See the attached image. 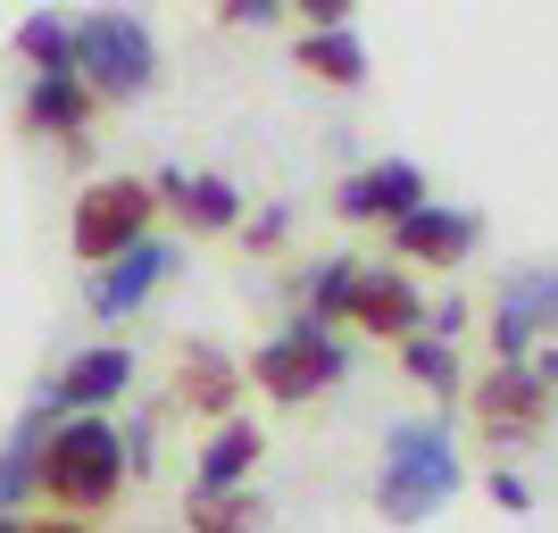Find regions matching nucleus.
<instances>
[{"label":"nucleus","instance_id":"obj_1","mask_svg":"<svg viewBox=\"0 0 558 533\" xmlns=\"http://www.w3.org/2000/svg\"><path fill=\"white\" fill-rule=\"evenodd\" d=\"M442 500H459V441H450V425H434V417L392 425L384 434V475H375V509L392 525H425Z\"/></svg>","mask_w":558,"mask_h":533},{"label":"nucleus","instance_id":"obj_2","mask_svg":"<svg viewBox=\"0 0 558 533\" xmlns=\"http://www.w3.org/2000/svg\"><path fill=\"white\" fill-rule=\"evenodd\" d=\"M34 484H43L68 517L109 509L117 484H125V441H117V425H109V417H68V425H50Z\"/></svg>","mask_w":558,"mask_h":533},{"label":"nucleus","instance_id":"obj_3","mask_svg":"<svg viewBox=\"0 0 558 533\" xmlns=\"http://www.w3.org/2000/svg\"><path fill=\"white\" fill-rule=\"evenodd\" d=\"M150 217H159V192L142 184V175H100V184L75 201L68 242H75V258H84V267H117L125 251H142V242H150Z\"/></svg>","mask_w":558,"mask_h":533},{"label":"nucleus","instance_id":"obj_4","mask_svg":"<svg viewBox=\"0 0 558 533\" xmlns=\"http://www.w3.org/2000/svg\"><path fill=\"white\" fill-rule=\"evenodd\" d=\"M75 75L84 93H109V100H134L150 75H159V43L150 25L125 17V9H100V17L75 25Z\"/></svg>","mask_w":558,"mask_h":533},{"label":"nucleus","instance_id":"obj_5","mask_svg":"<svg viewBox=\"0 0 558 533\" xmlns=\"http://www.w3.org/2000/svg\"><path fill=\"white\" fill-rule=\"evenodd\" d=\"M342 342H333L326 325L317 317H301V325H283L276 342H258V359H251V375H258V392L267 400H283V409H292V400H317L326 392V384H342Z\"/></svg>","mask_w":558,"mask_h":533},{"label":"nucleus","instance_id":"obj_6","mask_svg":"<svg viewBox=\"0 0 558 533\" xmlns=\"http://www.w3.org/2000/svg\"><path fill=\"white\" fill-rule=\"evenodd\" d=\"M550 325H558V267L509 276L500 301H492V350H500V367H525V342H542Z\"/></svg>","mask_w":558,"mask_h":533},{"label":"nucleus","instance_id":"obj_7","mask_svg":"<svg viewBox=\"0 0 558 533\" xmlns=\"http://www.w3.org/2000/svg\"><path fill=\"white\" fill-rule=\"evenodd\" d=\"M417 209H425V175L409 159H375L359 175H342V192H333V217H350V226H400Z\"/></svg>","mask_w":558,"mask_h":533},{"label":"nucleus","instance_id":"obj_8","mask_svg":"<svg viewBox=\"0 0 558 533\" xmlns=\"http://www.w3.org/2000/svg\"><path fill=\"white\" fill-rule=\"evenodd\" d=\"M542 400H550V384H542L534 367H492L484 384H475V409H484V434L492 441H517L542 425Z\"/></svg>","mask_w":558,"mask_h":533},{"label":"nucleus","instance_id":"obj_9","mask_svg":"<svg viewBox=\"0 0 558 533\" xmlns=\"http://www.w3.org/2000/svg\"><path fill=\"white\" fill-rule=\"evenodd\" d=\"M167 276H175V251H167V242H142V251L117 258L109 276H93V292H84V301H93V317H125V308H142Z\"/></svg>","mask_w":558,"mask_h":533},{"label":"nucleus","instance_id":"obj_10","mask_svg":"<svg viewBox=\"0 0 558 533\" xmlns=\"http://www.w3.org/2000/svg\"><path fill=\"white\" fill-rule=\"evenodd\" d=\"M475 233H484V226H475L466 209H434V201H425L417 217H400V226H392V251L425 258V267H459V258L475 251Z\"/></svg>","mask_w":558,"mask_h":533},{"label":"nucleus","instance_id":"obj_11","mask_svg":"<svg viewBox=\"0 0 558 533\" xmlns=\"http://www.w3.org/2000/svg\"><path fill=\"white\" fill-rule=\"evenodd\" d=\"M125 384H134V350H125V342H100V350H84V359H68V367H59V392H50V400L93 417V409H109Z\"/></svg>","mask_w":558,"mask_h":533},{"label":"nucleus","instance_id":"obj_12","mask_svg":"<svg viewBox=\"0 0 558 533\" xmlns=\"http://www.w3.org/2000/svg\"><path fill=\"white\" fill-rule=\"evenodd\" d=\"M150 192H159L175 217H192L201 233H226L233 217H242V192L226 184V175H192V167H159L150 175Z\"/></svg>","mask_w":558,"mask_h":533},{"label":"nucleus","instance_id":"obj_13","mask_svg":"<svg viewBox=\"0 0 558 533\" xmlns=\"http://www.w3.org/2000/svg\"><path fill=\"white\" fill-rule=\"evenodd\" d=\"M84 117H93L84 75H34V93H25V125L34 134H59V150H84Z\"/></svg>","mask_w":558,"mask_h":533},{"label":"nucleus","instance_id":"obj_14","mask_svg":"<svg viewBox=\"0 0 558 533\" xmlns=\"http://www.w3.org/2000/svg\"><path fill=\"white\" fill-rule=\"evenodd\" d=\"M175 392H184L201 417H233L242 375H233V359H226L217 342H184V359H175Z\"/></svg>","mask_w":558,"mask_h":533},{"label":"nucleus","instance_id":"obj_15","mask_svg":"<svg viewBox=\"0 0 558 533\" xmlns=\"http://www.w3.org/2000/svg\"><path fill=\"white\" fill-rule=\"evenodd\" d=\"M258 450H267V441H258V425H251V417H226V425L209 434V450L192 459V475H201L192 492H242V475L258 467Z\"/></svg>","mask_w":558,"mask_h":533},{"label":"nucleus","instance_id":"obj_16","mask_svg":"<svg viewBox=\"0 0 558 533\" xmlns=\"http://www.w3.org/2000/svg\"><path fill=\"white\" fill-rule=\"evenodd\" d=\"M350 317L367 325V334H392V342H400V334H417V325H425V301H417V283H409V276H375V267H367Z\"/></svg>","mask_w":558,"mask_h":533},{"label":"nucleus","instance_id":"obj_17","mask_svg":"<svg viewBox=\"0 0 558 533\" xmlns=\"http://www.w3.org/2000/svg\"><path fill=\"white\" fill-rule=\"evenodd\" d=\"M267 525H276V509L251 484L242 492H192L184 500V533H267Z\"/></svg>","mask_w":558,"mask_h":533},{"label":"nucleus","instance_id":"obj_18","mask_svg":"<svg viewBox=\"0 0 558 533\" xmlns=\"http://www.w3.org/2000/svg\"><path fill=\"white\" fill-rule=\"evenodd\" d=\"M359 283H367V267H359V258H326V267H308V317L333 334V325L359 308Z\"/></svg>","mask_w":558,"mask_h":533},{"label":"nucleus","instance_id":"obj_19","mask_svg":"<svg viewBox=\"0 0 558 533\" xmlns=\"http://www.w3.org/2000/svg\"><path fill=\"white\" fill-rule=\"evenodd\" d=\"M301 68L326 75V84H359V75H367V50H359L350 25H326V34H301Z\"/></svg>","mask_w":558,"mask_h":533},{"label":"nucleus","instance_id":"obj_20","mask_svg":"<svg viewBox=\"0 0 558 533\" xmlns=\"http://www.w3.org/2000/svg\"><path fill=\"white\" fill-rule=\"evenodd\" d=\"M17 59H34L43 75H75V25L25 17V25H17Z\"/></svg>","mask_w":558,"mask_h":533},{"label":"nucleus","instance_id":"obj_21","mask_svg":"<svg viewBox=\"0 0 558 533\" xmlns=\"http://www.w3.org/2000/svg\"><path fill=\"white\" fill-rule=\"evenodd\" d=\"M400 367L417 375L425 392H459V359H450V342H409V350H400Z\"/></svg>","mask_w":558,"mask_h":533},{"label":"nucleus","instance_id":"obj_22","mask_svg":"<svg viewBox=\"0 0 558 533\" xmlns=\"http://www.w3.org/2000/svg\"><path fill=\"white\" fill-rule=\"evenodd\" d=\"M492 500H500V509H509V517H525V509H534V492L517 484V475H492Z\"/></svg>","mask_w":558,"mask_h":533},{"label":"nucleus","instance_id":"obj_23","mask_svg":"<svg viewBox=\"0 0 558 533\" xmlns=\"http://www.w3.org/2000/svg\"><path fill=\"white\" fill-rule=\"evenodd\" d=\"M283 226H292V217H283V209H267V217L251 226V251H258V242H283Z\"/></svg>","mask_w":558,"mask_h":533},{"label":"nucleus","instance_id":"obj_24","mask_svg":"<svg viewBox=\"0 0 558 533\" xmlns=\"http://www.w3.org/2000/svg\"><path fill=\"white\" fill-rule=\"evenodd\" d=\"M25 533H84V517H43V525H25Z\"/></svg>","mask_w":558,"mask_h":533},{"label":"nucleus","instance_id":"obj_25","mask_svg":"<svg viewBox=\"0 0 558 533\" xmlns=\"http://www.w3.org/2000/svg\"><path fill=\"white\" fill-rule=\"evenodd\" d=\"M534 375H542V384H558V350H550V359H542V367H534Z\"/></svg>","mask_w":558,"mask_h":533},{"label":"nucleus","instance_id":"obj_26","mask_svg":"<svg viewBox=\"0 0 558 533\" xmlns=\"http://www.w3.org/2000/svg\"><path fill=\"white\" fill-rule=\"evenodd\" d=\"M0 533H25V525H17V517H0Z\"/></svg>","mask_w":558,"mask_h":533}]
</instances>
